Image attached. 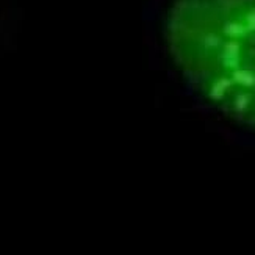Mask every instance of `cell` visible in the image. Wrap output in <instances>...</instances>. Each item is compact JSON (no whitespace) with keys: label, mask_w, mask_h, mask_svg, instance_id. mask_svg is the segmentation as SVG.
Returning a JSON list of instances; mask_svg holds the SVG:
<instances>
[{"label":"cell","mask_w":255,"mask_h":255,"mask_svg":"<svg viewBox=\"0 0 255 255\" xmlns=\"http://www.w3.org/2000/svg\"><path fill=\"white\" fill-rule=\"evenodd\" d=\"M164 36L193 90L255 128V0H175Z\"/></svg>","instance_id":"obj_1"}]
</instances>
